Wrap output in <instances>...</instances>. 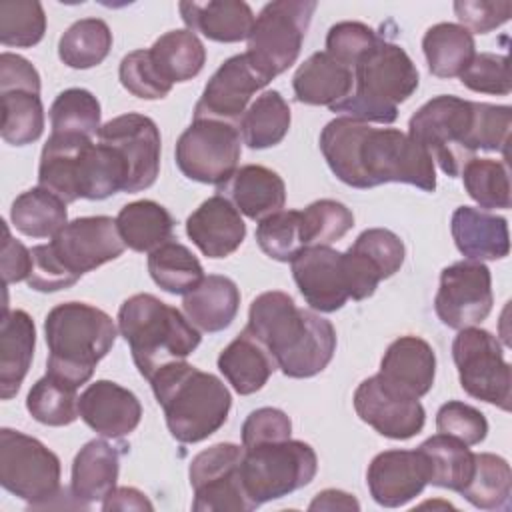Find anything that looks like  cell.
<instances>
[{"mask_svg": "<svg viewBox=\"0 0 512 512\" xmlns=\"http://www.w3.org/2000/svg\"><path fill=\"white\" fill-rule=\"evenodd\" d=\"M266 84L268 80L250 64L246 54L230 56L204 86L194 108V120L210 118L238 126L250 98Z\"/></svg>", "mask_w": 512, "mask_h": 512, "instance_id": "obj_19", "label": "cell"}, {"mask_svg": "<svg viewBox=\"0 0 512 512\" xmlns=\"http://www.w3.org/2000/svg\"><path fill=\"white\" fill-rule=\"evenodd\" d=\"M126 244L110 216H82L64 224L48 244L34 246L28 286L58 292L74 286L86 272L116 260Z\"/></svg>", "mask_w": 512, "mask_h": 512, "instance_id": "obj_3", "label": "cell"}, {"mask_svg": "<svg viewBox=\"0 0 512 512\" xmlns=\"http://www.w3.org/2000/svg\"><path fill=\"white\" fill-rule=\"evenodd\" d=\"M474 128V102L440 94L422 104L408 122V136L416 140L450 178L458 176L474 158L470 144Z\"/></svg>", "mask_w": 512, "mask_h": 512, "instance_id": "obj_9", "label": "cell"}, {"mask_svg": "<svg viewBox=\"0 0 512 512\" xmlns=\"http://www.w3.org/2000/svg\"><path fill=\"white\" fill-rule=\"evenodd\" d=\"M256 242L272 260L292 262L306 248L300 210H280L262 218L256 226Z\"/></svg>", "mask_w": 512, "mask_h": 512, "instance_id": "obj_47", "label": "cell"}, {"mask_svg": "<svg viewBox=\"0 0 512 512\" xmlns=\"http://www.w3.org/2000/svg\"><path fill=\"white\" fill-rule=\"evenodd\" d=\"M118 330L130 346L138 372L150 380L152 374L178 360H186L202 336L174 306L152 294H134L118 310Z\"/></svg>", "mask_w": 512, "mask_h": 512, "instance_id": "obj_7", "label": "cell"}, {"mask_svg": "<svg viewBox=\"0 0 512 512\" xmlns=\"http://www.w3.org/2000/svg\"><path fill=\"white\" fill-rule=\"evenodd\" d=\"M290 128V106L278 90L262 92L240 118L242 142L252 150H264L284 140Z\"/></svg>", "mask_w": 512, "mask_h": 512, "instance_id": "obj_36", "label": "cell"}, {"mask_svg": "<svg viewBox=\"0 0 512 512\" xmlns=\"http://www.w3.org/2000/svg\"><path fill=\"white\" fill-rule=\"evenodd\" d=\"M292 432V422L280 408H258L252 410L242 424V446L252 448L266 442L288 440Z\"/></svg>", "mask_w": 512, "mask_h": 512, "instance_id": "obj_55", "label": "cell"}, {"mask_svg": "<svg viewBox=\"0 0 512 512\" xmlns=\"http://www.w3.org/2000/svg\"><path fill=\"white\" fill-rule=\"evenodd\" d=\"M124 244L134 252H152L172 238L174 218L154 200H136L120 208L116 216Z\"/></svg>", "mask_w": 512, "mask_h": 512, "instance_id": "obj_33", "label": "cell"}, {"mask_svg": "<svg viewBox=\"0 0 512 512\" xmlns=\"http://www.w3.org/2000/svg\"><path fill=\"white\" fill-rule=\"evenodd\" d=\"M306 246H330L354 226V214L338 200L322 198L300 210Z\"/></svg>", "mask_w": 512, "mask_h": 512, "instance_id": "obj_48", "label": "cell"}, {"mask_svg": "<svg viewBox=\"0 0 512 512\" xmlns=\"http://www.w3.org/2000/svg\"><path fill=\"white\" fill-rule=\"evenodd\" d=\"M148 272L152 280L168 294H188L202 278L200 260L180 242L168 240L148 254Z\"/></svg>", "mask_w": 512, "mask_h": 512, "instance_id": "obj_40", "label": "cell"}, {"mask_svg": "<svg viewBox=\"0 0 512 512\" xmlns=\"http://www.w3.org/2000/svg\"><path fill=\"white\" fill-rule=\"evenodd\" d=\"M46 32V14L38 0L0 2V42L14 48L36 46Z\"/></svg>", "mask_w": 512, "mask_h": 512, "instance_id": "obj_46", "label": "cell"}, {"mask_svg": "<svg viewBox=\"0 0 512 512\" xmlns=\"http://www.w3.org/2000/svg\"><path fill=\"white\" fill-rule=\"evenodd\" d=\"M378 38L380 36L362 22H338L328 30L326 52L344 66L354 68V64L378 42Z\"/></svg>", "mask_w": 512, "mask_h": 512, "instance_id": "obj_54", "label": "cell"}, {"mask_svg": "<svg viewBox=\"0 0 512 512\" xmlns=\"http://www.w3.org/2000/svg\"><path fill=\"white\" fill-rule=\"evenodd\" d=\"M318 470L314 448L302 440L266 442L244 448L242 484L254 508L308 486Z\"/></svg>", "mask_w": 512, "mask_h": 512, "instance_id": "obj_10", "label": "cell"}, {"mask_svg": "<svg viewBox=\"0 0 512 512\" xmlns=\"http://www.w3.org/2000/svg\"><path fill=\"white\" fill-rule=\"evenodd\" d=\"M0 266H2L4 286L26 280L30 274V268H32V252L20 240H14L10 236V230L6 224H4Z\"/></svg>", "mask_w": 512, "mask_h": 512, "instance_id": "obj_58", "label": "cell"}, {"mask_svg": "<svg viewBox=\"0 0 512 512\" xmlns=\"http://www.w3.org/2000/svg\"><path fill=\"white\" fill-rule=\"evenodd\" d=\"M118 78H120V84L132 96L144 98V100L164 98L172 90V84L164 80L162 74L158 72L148 48L126 54L120 62Z\"/></svg>", "mask_w": 512, "mask_h": 512, "instance_id": "obj_49", "label": "cell"}, {"mask_svg": "<svg viewBox=\"0 0 512 512\" xmlns=\"http://www.w3.org/2000/svg\"><path fill=\"white\" fill-rule=\"evenodd\" d=\"M100 102L84 88H68L50 106L52 134H80L92 138L100 130Z\"/></svg>", "mask_w": 512, "mask_h": 512, "instance_id": "obj_44", "label": "cell"}, {"mask_svg": "<svg viewBox=\"0 0 512 512\" xmlns=\"http://www.w3.org/2000/svg\"><path fill=\"white\" fill-rule=\"evenodd\" d=\"M308 510H330V512H334V510H360V504L352 494L328 488V490H322L314 496Z\"/></svg>", "mask_w": 512, "mask_h": 512, "instance_id": "obj_60", "label": "cell"}, {"mask_svg": "<svg viewBox=\"0 0 512 512\" xmlns=\"http://www.w3.org/2000/svg\"><path fill=\"white\" fill-rule=\"evenodd\" d=\"M98 142L112 146L126 166L124 192L150 188L160 172V132L152 118L128 112L100 126Z\"/></svg>", "mask_w": 512, "mask_h": 512, "instance_id": "obj_17", "label": "cell"}, {"mask_svg": "<svg viewBox=\"0 0 512 512\" xmlns=\"http://www.w3.org/2000/svg\"><path fill=\"white\" fill-rule=\"evenodd\" d=\"M180 16L188 30L200 32L204 38L214 42H240L246 40L256 16L252 8L242 0H210L180 2Z\"/></svg>", "mask_w": 512, "mask_h": 512, "instance_id": "obj_29", "label": "cell"}, {"mask_svg": "<svg viewBox=\"0 0 512 512\" xmlns=\"http://www.w3.org/2000/svg\"><path fill=\"white\" fill-rule=\"evenodd\" d=\"M474 48V36L454 22L434 24L422 38L428 70L438 78L460 76L472 62Z\"/></svg>", "mask_w": 512, "mask_h": 512, "instance_id": "obj_34", "label": "cell"}, {"mask_svg": "<svg viewBox=\"0 0 512 512\" xmlns=\"http://www.w3.org/2000/svg\"><path fill=\"white\" fill-rule=\"evenodd\" d=\"M436 430L464 442L466 446H474L486 438L488 420L478 408L460 400H450L438 408Z\"/></svg>", "mask_w": 512, "mask_h": 512, "instance_id": "obj_52", "label": "cell"}, {"mask_svg": "<svg viewBox=\"0 0 512 512\" xmlns=\"http://www.w3.org/2000/svg\"><path fill=\"white\" fill-rule=\"evenodd\" d=\"M240 142L238 126L222 120L198 118L176 142V166L194 182L224 186L238 170L242 154Z\"/></svg>", "mask_w": 512, "mask_h": 512, "instance_id": "obj_14", "label": "cell"}, {"mask_svg": "<svg viewBox=\"0 0 512 512\" xmlns=\"http://www.w3.org/2000/svg\"><path fill=\"white\" fill-rule=\"evenodd\" d=\"M148 382L170 434L182 444L206 440L228 420L230 390L210 372L178 360L158 368Z\"/></svg>", "mask_w": 512, "mask_h": 512, "instance_id": "obj_5", "label": "cell"}, {"mask_svg": "<svg viewBox=\"0 0 512 512\" xmlns=\"http://www.w3.org/2000/svg\"><path fill=\"white\" fill-rule=\"evenodd\" d=\"M38 186L66 204L78 198L104 200L124 192L126 166L104 142L94 144L92 138L80 134H50L40 154Z\"/></svg>", "mask_w": 512, "mask_h": 512, "instance_id": "obj_4", "label": "cell"}, {"mask_svg": "<svg viewBox=\"0 0 512 512\" xmlns=\"http://www.w3.org/2000/svg\"><path fill=\"white\" fill-rule=\"evenodd\" d=\"M454 12L460 22L470 34H486L504 22L510 20L512 2L504 0H458L454 2Z\"/></svg>", "mask_w": 512, "mask_h": 512, "instance_id": "obj_56", "label": "cell"}, {"mask_svg": "<svg viewBox=\"0 0 512 512\" xmlns=\"http://www.w3.org/2000/svg\"><path fill=\"white\" fill-rule=\"evenodd\" d=\"M78 414L96 434L122 438L140 424L142 406L128 388L112 380H96L80 394Z\"/></svg>", "mask_w": 512, "mask_h": 512, "instance_id": "obj_22", "label": "cell"}, {"mask_svg": "<svg viewBox=\"0 0 512 512\" xmlns=\"http://www.w3.org/2000/svg\"><path fill=\"white\" fill-rule=\"evenodd\" d=\"M430 470L420 450H384L366 472V484L376 504L398 508L416 498L428 484Z\"/></svg>", "mask_w": 512, "mask_h": 512, "instance_id": "obj_21", "label": "cell"}, {"mask_svg": "<svg viewBox=\"0 0 512 512\" xmlns=\"http://www.w3.org/2000/svg\"><path fill=\"white\" fill-rule=\"evenodd\" d=\"M350 248L362 254L380 272L382 280L394 276L402 268L406 256L400 236L386 228L364 230Z\"/></svg>", "mask_w": 512, "mask_h": 512, "instance_id": "obj_51", "label": "cell"}, {"mask_svg": "<svg viewBox=\"0 0 512 512\" xmlns=\"http://www.w3.org/2000/svg\"><path fill=\"white\" fill-rule=\"evenodd\" d=\"M320 150L332 174L352 188H374L386 182L436 190L434 160L408 134L396 128H372L366 122L338 116L320 132Z\"/></svg>", "mask_w": 512, "mask_h": 512, "instance_id": "obj_1", "label": "cell"}, {"mask_svg": "<svg viewBox=\"0 0 512 512\" xmlns=\"http://www.w3.org/2000/svg\"><path fill=\"white\" fill-rule=\"evenodd\" d=\"M242 460L244 446L232 442H218L192 458L188 476L196 512L256 510L242 484Z\"/></svg>", "mask_w": 512, "mask_h": 512, "instance_id": "obj_15", "label": "cell"}, {"mask_svg": "<svg viewBox=\"0 0 512 512\" xmlns=\"http://www.w3.org/2000/svg\"><path fill=\"white\" fill-rule=\"evenodd\" d=\"M36 346L34 320L24 310L4 308L0 320V396L10 400L18 394L28 374Z\"/></svg>", "mask_w": 512, "mask_h": 512, "instance_id": "obj_27", "label": "cell"}, {"mask_svg": "<svg viewBox=\"0 0 512 512\" xmlns=\"http://www.w3.org/2000/svg\"><path fill=\"white\" fill-rule=\"evenodd\" d=\"M240 308V290L234 280L220 274H208L202 282L184 294L182 310L188 322L202 332H220L232 324Z\"/></svg>", "mask_w": 512, "mask_h": 512, "instance_id": "obj_31", "label": "cell"}, {"mask_svg": "<svg viewBox=\"0 0 512 512\" xmlns=\"http://www.w3.org/2000/svg\"><path fill=\"white\" fill-rule=\"evenodd\" d=\"M460 82L472 92L480 94H510V70L508 56L494 52L474 54L472 62L460 74Z\"/></svg>", "mask_w": 512, "mask_h": 512, "instance_id": "obj_53", "label": "cell"}, {"mask_svg": "<svg viewBox=\"0 0 512 512\" xmlns=\"http://www.w3.org/2000/svg\"><path fill=\"white\" fill-rule=\"evenodd\" d=\"M248 330L288 378L320 374L336 352V330L314 310H304L280 290L262 292L248 310Z\"/></svg>", "mask_w": 512, "mask_h": 512, "instance_id": "obj_2", "label": "cell"}, {"mask_svg": "<svg viewBox=\"0 0 512 512\" xmlns=\"http://www.w3.org/2000/svg\"><path fill=\"white\" fill-rule=\"evenodd\" d=\"M76 390V386L46 372V376L36 380V384L30 388L26 408L40 424L68 426L80 416Z\"/></svg>", "mask_w": 512, "mask_h": 512, "instance_id": "obj_43", "label": "cell"}, {"mask_svg": "<svg viewBox=\"0 0 512 512\" xmlns=\"http://www.w3.org/2000/svg\"><path fill=\"white\" fill-rule=\"evenodd\" d=\"M492 304V276L486 264L460 260L440 272L434 310L444 326L454 330L478 326L488 318Z\"/></svg>", "mask_w": 512, "mask_h": 512, "instance_id": "obj_16", "label": "cell"}, {"mask_svg": "<svg viewBox=\"0 0 512 512\" xmlns=\"http://www.w3.org/2000/svg\"><path fill=\"white\" fill-rule=\"evenodd\" d=\"M512 108L504 104L474 102V128H472V150L502 152L506 158V148L510 140Z\"/></svg>", "mask_w": 512, "mask_h": 512, "instance_id": "obj_50", "label": "cell"}, {"mask_svg": "<svg viewBox=\"0 0 512 512\" xmlns=\"http://www.w3.org/2000/svg\"><path fill=\"white\" fill-rule=\"evenodd\" d=\"M48 344V374L80 388L96 364L116 342V324L100 308L86 302H64L54 306L44 320Z\"/></svg>", "mask_w": 512, "mask_h": 512, "instance_id": "obj_6", "label": "cell"}, {"mask_svg": "<svg viewBox=\"0 0 512 512\" xmlns=\"http://www.w3.org/2000/svg\"><path fill=\"white\" fill-rule=\"evenodd\" d=\"M452 358L468 396L510 410L512 370L494 334L476 326L462 328L452 342Z\"/></svg>", "mask_w": 512, "mask_h": 512, "instance_id": "obj_13", "label": "cell"}, {"mask_svg": "<svg viewBox=\"0 0 512 512\" xmlns=\"http://www.w3.org/2000/svg\"><path fill=\"white\" fill-rule=\"evenodd\" d=\"M294 282L316 312H336L350 300L344 254L332 246H306L290 262Z\"/></svg>", "mask_w": 512, "mask_h": 512, "instance_id": "obj_20", "label": "cell"}, {"mask_svg": "<svg viewBox=\"0 0 512 512\" xmlns=\"http://www.w3.org/2000/svg\"><path fill=\"white\" fill-rule=\"evenodd\" d=\"M352 94L330 108L360 122L392 124L398 104L406 102L418 88V68L406 50L390 40L378 42L354 64Z\"/></svg>", "mask_w": 512, "mask_h": 512, "instance_id": "obj_8", "label": "cell"}, {"mask_svg": "<svg viewBox=\"0 0 512 512\" xmlns=\"http://www.w3.org/2000/svg\"><path fill=\"white\" fill-rule=\"evenodd\" d=\"M274 368L276 362L270 352L248 330H242L218 356L220 374L242 396L258 392Z\"/></svg>", "mask_w": 512, "mask_h": 512, "instance_id": "obj_32", "label": "cell"}, {"mask_svg": "<svg viewBox=\"0 0 512 512\" xmlns=\"http://www.w3.org/2000/svg\"><path fill=\"white\" fill-rule=\"evenodd\" d=\"M224 190L240 214L258 222L280 212L286 202L284 180L274 170L260 164L238 168L224 184Z\"/></svg>", "mask_w": 512, "mask_h": 512, "instance_id": "obj_30", "label": "cell"}, {"mask_svg": "<svg viewBox=\"0 0 512 512\" xmlns=\"http://www.w3.org/2000/svg\"><path fill=\"white\" fill-rule=\"evenodd\" d=\"M378 374L396 390L422 398L434 384L436 354L426 340L410 334L400 336L386 348Z\"/></svg>", "mask_w": 512, "mask_h": 512, "instance_id": "obj_24", "label": "cell"}, {"mask_svg": "<svg viewBox=\"0 0 512 512\" xmlns=\"http://www.w3.org/2000/svg\"><path fill=\"white\" fill-rule=\"evenodd\" d=\"M148 50L158 72L170 84L192 80L200 74L206 62L202 40L188 28L162 34Z\"/></svg>", "mask_w": 512, "mask_h": 512, "instance_id": "obj_35", "label": "cell"}, {"mask_svg": "<svg viewBox=\"0 0 512 512\" xmlns=\"http://www.w3.org/2000/svg\"><path fill=\"white\" fill-rule=\"evenodd\" d=\"M152 502L146 498L144 492L130 488V486H122L116 488L112 494H108L102 500V510L110 512V510H152Z\"/></svg>", "mask_w": 512, "mask_h": 512, "instance_id": "obj_59", "label": "cell"}, {"mask_svg": "<svg viewBox=\"0 0 512 512\" xmlns=\"http://www.w3.org/2000/svg\"><path fill=\"white\" fill-rule=\"evenodd\" d=\"M460 494L480 510H508L512 494L510 464L496 454H474V470Z\"/></svg>", "mask_w": 512, "mask_h": 512, "instance_id": "obj_39", "label": "cell"}, {"mask_svg": "<svg viewBox=\"0 0 512 512\" xmlns=\"http://www.w3.org/2000/svg\"><path fill=\"white\" fill-rule=\"evenodd\" d=\"M354 410L362 422L392 440H408L422 432L426 422L418 398L384 382L380 374L362 380L354 392Z\"/></svg>", "mask_w": 512, "mask_h": 512, "instance_id": "obj_18", "label": "cell"}, {"mask_svg": "<svg viewBox=\"0 0 512 512\" xmlns=\"http://www.w3.org/2000/svg\"><path fill=\"white\" fill-rule=\"evenodd\" d=\"M0 484L32 508H44L62 492L60 458L40 440L12 428H2Z\"/></svg>", "mask_w": 512, "mask_h": 512, "instance_id": "obj_12", "label": "cell"}, {"mask_svg": "<svg viewBox=\"0 0 512 512\" xmlns=\"http://www.w3.org/2000/svg\"><path fill=\"white\" fill-rule=\"evenodd\" d=\"M186 234L204 256L226 258L244 242L246 224L238 208L224 194H216L188 216Z\"/></svg>", "mask_w": 512, "mask_h": 512, "instance_id": "obj_23", "label": "cell"}, {"mask_svg": "<svg viewBox=\"0 0 512 512\" xmlns=\"http://www.w3.org/2000/svg\"><path fill=\"white\" fill-rule=\"evenodd\" d=\"M418 450L428 462V484L454 492H460L468 484L474 470V452L464 442L438 432L424 440Z\"/></svg>", "mask_w": 512, "mask_h": 512, "instance_id": "obj_37", "label": "cell"}, {"mask_svg": "<svg viewBox=\"0 0 512 512\" xmlns=\"http://www.w3.org/2000/svg\"><path fill=\"white\" fill-rule=\"evenodd\" d=\"M10 220L24 236L48 238L68 224L66 202L54 192L36 186L16 196L10 208Z\"/></svg>", "mask_w": 512, "mask_h": 512, "instance_id": "obj_38", "label": "cell"}, {"mask_svg": "<svg viewBox=\"0 0 512 512\" xmlns=\"http://www.w3.org/2000/svg\"><path fill=\"white\" fill-rule=\"evenodd\" d=\"M110 48L112 32L108 24L100 18H82L60 36L58 56L66 66L86 70L102 64Z\"/></svg>", "mask_w": 512, "mask_h": 512, "instance_id": "obj_41", "label": "cell"}, {"mask_svg": "<svg viewBox=\"0 0 512 512\" xmlns=\"http://www.w3.org/2000/svg\"><path fill=\"white\" fill-rule=\"evenodd\" d=\"M456 248L468 260H502L510 252L508 222L472 206H458L450 220Z\"/></svg>", "mask_w": 512, "mask_h": 512, "instance_id": "obj_25", "label": "cell"}, {"mask_svg": "<svg viewBox=\"0 0 512 512\" xmlns=\"http://www.w3.org/2000/svg\"><path fill=\"white\" fill-rule=\"evenodd\" d=\"M2 90H30L40 94V74L22 56L12 52L0 54V92Z\"/></svg>", "mask_w": 512, "mask_h": 512, "instance_id": "obj_57", "label": "cell"}, {"mask_svg": "<svg viewBox=\"0 0 512 512\" xmlns=\"http://www.w3.org/2000/svg\"><path fill=\"white\" fill-rule=\"evenodd\" d=\"M460 174L468 196L480 208H510V180L504 160L472 158Z\"/></svg>", "mask_w": 512, "mask_h": 512, "instance_id": "obj_45", "label": "cell"}, {"mask_svg": "<svg viewBox=\"0 0 512 512\" xmlns=\"http://www.w3.org/2000/svg\"><path fill=\"white\" fill-rule=\"evenodd\" d=\"M120 472V452L106 440L86 442L72 462L70 492L78 504L102 502L116 490Z\"/></svg>", "mask_w": 512, "mask_h": 512, "instance_id": "obj_28", "label": "cell"}, {"mask_svg": "<svg viewBox=\"0 0 512 512\" xmlns=\"http://www.w3.org/2000/svg\"><path fill=\"white\" fill-rule=\"evenodd\" d=\"M2 138L12 146L36 142L44 132L40 94L30 90H2Z\"/></svg>", "mask_w": 512, "mask_h": 512, "instance_id": "obj_42", "label": "cell"}, {"mask_svg": "<svg viewBox=\"0 0 512 512\" xmlns=\"http://www.w3.org/2000/svg\"><path fill=\"white\" fill-rule=\"evenodd\" d=\"M316 6L314 0H276L256 16L244 54L268 82L298 60Z\"/></svg>", "mask_w": 512, "mask_h": 512, "instance_id": "obj_11", "label": "cell"}, {"mask_svg": "<svg viewBox=\"0 0 512 512\" xmlns=\"http://www.w3.org/2000/svg\"><path fill=\"white\" fill-rule=\"evenodd\" d=\"M294 96L308 106L334 108L352 94L354 72L350 66L334 60L326 50L310 54L292 78Z\"/></svg>", "mask_w": 512, "mask_h": 512, "instance_id": "obj_26", "label": "cell"}]
</instances>
